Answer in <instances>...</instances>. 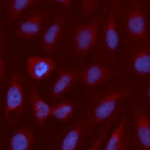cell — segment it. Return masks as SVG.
I'll use <instances>...</instances> for the list:
<instances>
[{
    "label": "cell",
    "instance_id": "6da1fadb",
    "mask_svg": "<svg viewBox=\"0 0 150 150\" xmlns=\"http://www.w3.org/2000/svg\"><path fill=\"white\" fill-rule=\"evenodd\" d=\"M134 94L132 86L123 79L112 81L94 94L83 115L94 128L103 123L122 108L124 100L132 98Z\"/></svg>",
    "mask_w": 150,
    "mask_h": 150
},
{
    "label": "cell",
    "instance_id": "7a4b0ae2",
    "mask_svg": "<svg viewBox=\"0 0 150 150\" xmlns=\"http://www.w3.org/2000/svg\"><path fill=\"white\" fill-rule=\"evenodd\" d=\"M122 0H111L107 13L103 18L100 38L96 47L97 61L118 66L120 42L119 10Z\"/></svg>",
    "mask_w": 150,
    "mask_h": 150
},
{
    "label": "cell",
    "instance_id": "3957f363",
    "mask_svg": "<svg viewBox=\"0 0 150 150\" xmlns=\"http://www.w3.org/2000/svg\"><path fill=\"white\" fill-rule=\"evenodd\" d=\"M119 20L126 41L139 42L150 38L148 13L142 1L128 0L123 4L122 0L119 10Z\"/></svg>",
    "mask_w": 150,
    "mask_h": 150
},
{
    "label": "cell",
    "instance_id": "277c9868",
    "mask_svg": "<svg viewBox=\"0 0 150 150\" xmlns=\"http://www.w3.org/2000/svg\"><path fill=\"white\" fill-rule=\"evenodd\" d=\"M26 100L25 79L18 71L12 73L6 91L4 120L8 125H14L24 115Z\"/></svg>",
    "mask_w": 150,
    "mask_h": 150
},
{
    "label": "cell",
    "instance_id": "5b68a950",
    "mask_svg": "<svg viewBox=\"0 0 150 150\" xmlns=\"http://www.w3.org/2000/svg\"><path fill=\"white\" fill-rule=\"evenodd\" d=\"M122 61L127 72L140 78H150V38L139 42H125Z\"/></svg>",
    "mask_w": 150,
    "mask_h": 150
},
{
    "label": "cell",
    "instance_id": "8992f818",
    "mask_svg": "<svg viewBox=\"0 0 150 150\" xmlns=\"http://www.w3.org/2000/svg\"><path fill=\"white\" fill-rule=\"evenodd\" d=\"M103 18L101 16L93 17L89 21L78 24L72 37V45L77 57L84 58L99 42Z\"/></svg>",
    "mask_w": 150,
    "mask_h": 150
},
{
    "label": "cell",
    "instance_id": "52a82bcc",
    "mask_svg": "<svg viewBox=\"0 0 150 150\" xmlns=\"http://www.w3.org/2000/svg\"><path fill=\"white\" fill-rule=\"evenodd\" d=\"M133 139L137 149L150 150V114L142 103L136 101L129 103Z\"/></svg>",
    "mask_w": 150,
    "mask_h": 150
},
{
    "label": "cell",
    "instance_id": "ba28073f",
    "mask_svg": "<svg viewBox=\"0 0 150 150\" xmlns=\"http://www.w3.org/2000/svg\"><path fill=\"white\" fill-rule=\"evenodd\" d=\"M133 131L129 108H122L118 123L105 142V150H129L133 145Z\"/></svg>",
    "mask_w": 150,
    "mask_h": 150
},
{
    "label": "cell",
    "instance_id": "9c48e42d",
    "mask_svg": "<svg viewBox=\"0 0 150 150\" xmlns=\"http://www.w3.org/2000/svg\"><path fill=\"white\" fill-rule=\"evenodd\" d=\"M119 74L118 66L97 61L81 72V82L87 88L93 89L114 81Z\"/></svg>",
    "mask_w": 150,
    "mask_h": 150
},
{
    "label": "cell",
    "instance_id": "30bf717a",
    "mask_svg": "<svg viewBox=\"0 0 150 150\" xmlns=\"http://www.w3.org/2000/svg\"><path fill=\"white\" fill-rule=\"evenodd\" d=\"M93 128L84 115L64 128L59 137V150H78L82 148L87 135Z\"/></svg>",
    "mask_w": 150,
    "mask_h": 150
},
{
    "label": "cell",
    "instance_id": "8fae6325",
    "mask_svg": "<svg viewBox=\"0 0 150 150\" xmlns=\"http://www.w3.org/2000/svg\"><path fill=\"white\" fill-rule=\"evenodd\" d=\"M67 21L65 13H58L40 36L42 50L48 56H53L57 52L65 29Z\"/></svg>",
    "mask_w": 150,
    "mask_h": 150
},
{
    "label": "cell",
    "instance_id": "7c38bea8",
    "mask_svg": "<svg viewBox=\"0 0 150 150\" xmlns=\"http://www.w3.org/2000/svg\"><path fill=\"white\" fill-rule=\"evenodd\" d=\"M46 17L45 11L41 10L26 16L15 28V37L23 40L32 41L40 37L45 30Z\"/></svg>",
    "mask_w": 150,
    "mask_h": 150
},
{
    "label": "cell",
    "instance_id": "4fadbf2b",
    "mask_svg": "<svg viewBox=\"0 0 150 150\" xmlns=\"http://www.w3.org/2000/svg\"><path fill=\"white\" fill-rule=\"evenodd\" d=\"M79 81L81 72L69 69H60L51 84L49 97L52 101L60 99Z\"/></svg>",
    "mask_w": 150,
    "mask_h": 150
},
{
    "label": "cell",
    "instance_id": "5bb4252c",
    "mask_svg": "<svg viewBox=\"0 0 150 150\" xmlns=\"http://www.w3.org/2000/svg\"><path fill=\"white\" fill-rule=\"evenodd\" d=\"M28 74L35 81H42L49 78L56 68V62L51 58L31 56L26 61Z\"/></svg>",
    "mask_w": 150,
    "mask_h": 150
},
{
    "label": "cell",
    "instance_id": "9a60e30c",
    "mask_svg": "<svg viewBox=\"0 0 150 150\" xmlns=\"http://www.w3.org/2000/svg\"><path fill=\"white\" fill-rule=\"evenodd\" d=\"M28 100L35 122L40 131H43L46 122L50 117L51 106L43 99L36 86H33L30 88Z\"/></svg>",
    "mask_w": 150,
    "mask_h": 150
},
{
    "label": "cell",
    "instance_id": "2e32d148",
    "mask_svg": "<svg viewBox=\"0 0 150 150\" xmlns=\"http://www.w3.org/2000/svg\"><path fill=\"white\" fill-rule=\"evenodd\" d=\"M36 140L33 128L24 126L18 128L11 134L8 140V150H32Z\"/></svg>",
    "mask_w": 150,
    "mask_h": 150
},
{
    "label": "cell",
    "instance_id": "e0dca14e",
    "mask_svg": "<svg viewBox=\"0 0 150 150\" xmlns=\"http://www.w3.org/2000/svg\"><path fill=\"white\" fill-rule=\"evenodd\" d=\"M122 107L110 116L106 121L103 122L96 133V135L87 147L88 150H99L102 147L104 142H105L110 130L113 126L118 121L122 113Z\"/></svg>",
    "mask_w": 150,
    "mask_h": 150
},
{
    "label": "cell",
    "instance_id": "ac0fdd59",
    "mask_svg": "<svg viewBox=\"0 0 150 150\" xmlns=\"http://www.w3.org/2000/svg\"><path fill=\"white\" fill-rule=\"evenodd\" d=\"M76 105L69 100H62L54 105L51 106L50 117L62 122H66L73 117Z\"/></svg>",
    "mask_w": 150,
    "mask_h": 150
},
{
    "label": "cell",
    "instance_id": "d6986e66",
    "mask_svg": "<svg viewBox=\"0 0 150 150\" xmlns=\"http://www.w3.org/2000/svg\"><path fill=\"white\" fill-rule=\"evenodd\" d=\"M36 2L37 0H8L6 8L8 19L12 22L16 21Z\"/></svg>",
    "mask_w": 150,
    "mask_h": 150
},
{
    "label": "cell",
    "instance_id": "ffe728a7",
    "mask_svg": "<svg viewBox=\"0 0 150 150\" xmlns=\"http://www.w3.org/2000/svg\"><path fill=\"white\" fill-rule=\"evenodd\" d=\"M101 0H81V8L85 17H93Z\"/></svg>",
    "mask_w": 150,
    "mask_h": 150
},
{
    "label": "cell",
    "instance_id": "44dd1931",
    "mask_svg": "<svg viewBox=\"0 0 150 150\" xmlns=\"http://www.w3.org/2000/svg\"><path fill=\"white\" fill-rule=\"evenodd\" d=\"M37 2L42 1H51L60 5L64 9L69 10L71 8L74 0H37Z\"/></svg>",
    "mask_w": 150,
    "mask_h": 150
},
{
    "label": "cell",
    "instance_id": "7402d4cb",
    "mask_svg": "<svg viewBox=\"0 0 150 150\" xmlns=\"http://www.w3.org/2000/svg\"><path fill=\"white\" fill-rule=\"evenodd\" d=\"M6 73V62L3 54V51L1 49L0 52V79L1 81H4L5 78Z\"/></svg>",
    "mask_w": 150,
    "mask_h": 150
},
{
    "label": "cell",
    "instance_id": "603a6c76",
    "mask_svg": "<svg viewBox=\"0 0 150 150\" xmlns=\"http://www.w3.org/2000/svg\"><path fill=\"white\" fill-rule=\"evenodd\" d=\"M145 94L147 100L150 105V81L147 84L145 88Z\"/></svg>",
    "mask_w": 150,
    "mask_h": 150
},
{
    "label": "cell",
    "instance_id": "cb8c5ba5",
    "mask_svg": "<svg viewBox=\"0 0 150 150\" xmlns=\"http://www.w3.org/2000/svg\"></svg>",
    "mask_w": 150,
    "mask_h": 150
}]
</instances>
